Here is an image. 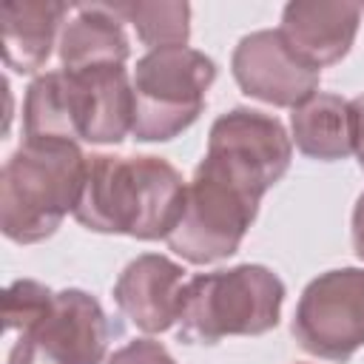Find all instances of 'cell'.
Here are the masks:
<instances>
[{"label":"cell","mask_w":364,"mask_h":364,"mask_svg":"<svg viewBox=\"0 0 364 364\" xmlns=\"http://www.w3.org/2000/svg\"><path fill=\"white\" fill-rule=\"evenodd\" d=\"M185 185L182 173L162 156L94 154L71 216L94 233L168 239L182 213Z\"/></svg>","instance_id":"6da1fadb"},{"label":"cell","mask_w":364,"mask_h":364,"mask_svg":"<svg viewBox=\"0 0 364 364\" xmlns=\"http://www.w3.org/2000/svg\"><path fill=\"white\" fill-rule=\"evenodd\" d=\"M88 156L77 142L23 139L0 171V228L17 245H37L74 213Z\"/></svg>","instance_id":"7a4b0ae2"},{"label":"cell","mask_w":364,"mask_h":364,"mask_svg":"<svg viewBox=\"0 0 364 364\" xmlns=\"http://www.w3.org/2000/svg\"><path fill=\"white\" fill-rule=\"evenodd\" d=\"M28 117L46 139L117 145L134 131V80L125 65L48 71L31 91Z\"/></svg>","instance_id":"3957f363"},{"label":"cell","mask_w":364,"mask_h":364,"mask_svg":"<svg viewBox=\"0 0 364 364\" xmlns=\"http://www.w3.org/2000/svg\"><path fill=\"white\" fill-rule=\"evenodd\" d=\"M264 193L267 188L253 176L205 151L185 185L179 222L165 239L168 247L188 264H210L233 256L250 230Z\"/></svg>","instance_id":"277c9868"},{"label":"cell","mask_w":364,"mask_h":364,"mask_svg":"<svg viewBox=\"0 0 364 364\" xmlns=\"http://www.w3.org/2000/svg\"><path fill=\"white\" fill-rule=\"evenodd\" d=\"M284 282L264 264L196 273L185 282L179 341L216 344L228 336H264L282 318Z\"/></svg>","instance_id":"5b68a950"},{"label":"cell","mask_w":364,"mask_h":364,"mask_svg":"<svg viewBox=\"0 0 364 364\" xmlns=\"http://www.w3.org/2000/svg\"><path fill=\"white\" fill-rule=\"evenodd\" d=\"M134 80V131L136 142H171L188 131L205 111L208 88L216 80V63L191 46L156 48L136 60Z\"/></svg>","instance_id":"8992f818"},{"label":"cell","mask_w":364,"mask_h":364,"mask_svg":"<svg viewBox=\"0 0 364 364\" xmlns=\"http://www.w3.org/2000/svg\"><path fill=\"white\" fill-rule=\"evenodd\" d=\"M108 341L111 324L102 304L80 287H65L17 333L9 364H105Z\"/></svg>","instance_id":"52a82bcc"},{"label":"cell","mask_w":364,"mask_h":364,"mask_svg":"<svg viewBox=\"0 0 364 364\" xmlns=\"http://www.w3.org/2000/svg\"><path fill=\"white\" fill-rule=\"evenodd\" d=\"M290 330L304 353L350 361L364 347V267L318 273L301 290Z\"/></svg>","instance_id":"ba28073f"},{"label":"cell","mask_w":364,"mask_h":364,"mask_svg":"<svg viewBox=\"0 0 364 364\" xmlns=\"http://www.w3.org/2000/svg\"><path fill=\"white\" fill-rule=\"evenodd\" d=\"M230 71L242 94L290 111L313 97L321 82V71L301 63L287 48L279 28L245 34L233 48Z\"/></svg>","instance_id":"9c48e42d"},{"label":"cell","mask_w":364,"mask_h":364,"mask_svg":"<svg viewBox=\"0 0 364 364\" xmlns=\"http://www.w3.org/2000/svg\"><path fill=\"white\" fill-rule=\"evenodd\" d=\"M208 154L228 159L270 191L290 168L293 139L276 117L239 105L213 119L208 131Z\"/></svg>","instance_id":"30bf717a"},{"label":"cell","mask_w":364,"mask_h":364,"mask_svg":"<svg viewBox=\"0 0 364 364\" xmlns=\"http://www.w3.org/2000/svg\"><path fill=\"white\" fill-rule=\"evenodd\" d=\"M185 293V267L162 253L131 259L114 282L119 313L142 333H165L179 321Z\"/></svg>","instance_id":"8fae6325"},{"label":"cell","mask_w":364,"mask_h":364,"mask_svg":"<svg viewBox=\"0 0 364 364\" xmlns=\"http://www.w3.org/2000/svg\"><path fill=\"white\" fill-rule=\"evenodd\" d=\"M361 11L347 0H293L282 9L279 34L301 63L321 71L350 54Z\"/></svg>","instance_id":"7c38bea8"},{"label":"cell","mask_w":364,"mask_h":364,"mask_svg":"<svg viewBox=\"0 0 364 364\" xmlns=\"http://www.w3.org/2000/svg\"><path fill=\"white\" fill-rule=\"evenodd\" d=\"M71 6L60 0H11L0 9L3 63L14 74H37L60 43Z\"/></svg>","instance_id":"4fadbf2b"},{"label":"cell","mask_w":364,"mask_h":364,"mask_svg":"<svg viewBox=\"0 0 364 364\" xmlns=\"http://www.w3.org/2000/svg\"><path fill=\"white\" fill-rule=\"evenodd\" d=\"M57 54L65 71L125 65L131 57V43L122 20L108 3H85L71 6V17L63 26Z\"/></svg>","instance_id":"5bb4252c"},{"label":"cell","mask_w":364,"mask_h":364,"mask_svg":"<svg viewBox=\"0 0 364 364\" xmlns=\"http://www.w3.org/2000/svg\"><path fill=\"white\" fill-rule=\"evenodd\" d=\"M293 145L318 162H338L353 154V111L350 100L316 91L290 111Z\"/></svg>","instance_id":"9a60e30c"},{"label":"cell","mask_w":364,"mask_h":364,"mask_svg":"<svg viewBox=\"0 0 364 364\" xmlns=\"http://www.w3.org/2000/svg\"><path fill=\"white\" fill-rule=\"evenodd\" d=\"M114 14L122 23H131L136 31V40L148 46V51L156 48H179L191 40V6L176 0H128V3H108Z\"/></svg>","instance_id":"2e32d148"},{"label":"cell","mask_w":364,"mask_h":364,"mask_svg":"<svg viewBox=\"0 0 364 364\" xmlns=\"http://www.w3.org/2000/svg\"><path fill=\"white\" fill-rule=\"evenodd\" d=\"M54 299V290H48L43 282L34 279H17L3 293V324L11 333L26 330Z\"/></svg>","instance_id":"e0dca14e"},{"label":"cell","mask_w":364,"mask_h":364,"mask_svg":"<svg viewBox=\"0 0 364 364\" xmlns=\"http://www.w3.org/2000/svg\"><path fill=\"white\" fill-rule=\"evenodd\" d=\"M105 364H176V361L165 350V344L154 338H134L125 347L114 350V355H108Z\"/></svg>","instance_id":"ac0fdd59"},{"label":"cell","mask_w":364,"mask_h":364,"mask_svg":"<svg viewBox=\"0 0 364 364\" xmlns=\"http://www.w3.org/2000/svg\"><path fill=\"white\" fill-rule=\"evenodd\" d=\"M350 111H353V154L364 171V94L350 100Z\"/></svg>","instance_id":"d6986e66"},{"label":"cell","mask_w":364,"mask_h":364,"mask_svg":"<svg viewBox=\"0 0 364 364\" xmlns=\"http://www.w3.org/2000/svg\"><path fill=\"white\" fill-rule=\"evenodd\" d=\"M350 236H353V250L364 262V193L355 199L353 219H350Z\"/></svg>","instance_id":"ffe728a7"}]
</instances>
